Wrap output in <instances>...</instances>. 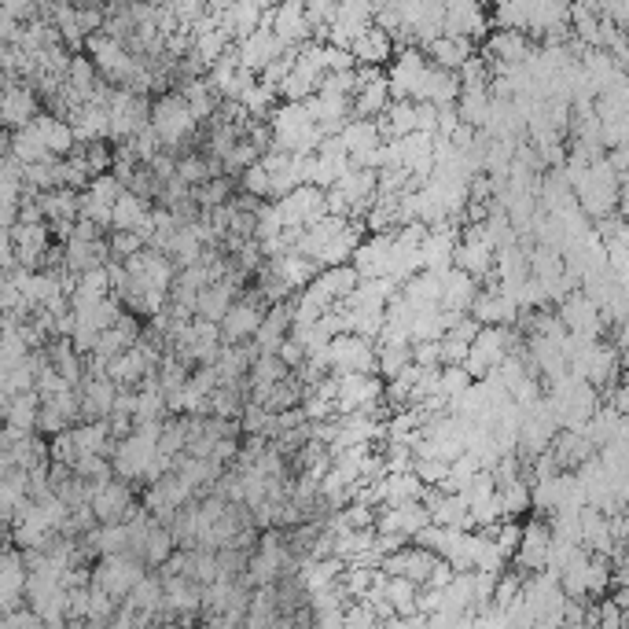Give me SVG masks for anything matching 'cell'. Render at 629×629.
<instances>
[{"instance_id": "1f68e13d", "label": "cell", "mask_w": 629, "mask_h": 629, "mask_svg": "<svg viewBox=\"0 0 629 629\" xmlns=\"http://www.w3.org/2000/svg\"><path fill=\"white\" fill-rule=\"evenodd\" d=\"M8 155H12L15 162H23V166L52 159V155L45 151V144L37 140V133L30 126H19L15 133H8ZM56 159H59V155H56Z\"/></svg>"}, {"instance_id": "7a4b0ae2", "label": "cell", "mask_w": 629, "mask_h": 629, "mask_svg": "<svg viewBox=\"0 0 629 629\" xmlns=\"http://www.w3.org/2000/svg\"><path fill=\"white\" fill-rule=\"evenodd\" d=\"M269 133H273L269 148L287 151V155H306L321 140V129L309 118L306 103H280V107H273L269 111Z\"/></svg>"}, {"instance_id": "e0dca14e", "label": "cell", "mask_w": 629, "mask_h": 629, "mask_svg": "<svg viewBox=\"0 0 629 629\" xmlns=\"http://www.w3.org/2000/svg\"><path fill=\"white\" fill-rule=\"evenodd\" d=\"M427 508V519L438 523V527H460L471 530L468 523V504L457 490H438V486H427V493L420 497Z\"/></svg>"}, {"instance_id": "ba28073f", "label": "cell", "mask_w": 629, "mask_h": 629, "mask_svg": "<svg viewBox=\"0 0 629 629\" xmlns=\"http://www.w3.org/2000/svg\"><path fill=\"white\" fill-rule=\"evenodd\" d=\"M89 508H92V515H96V523H126L140 504L133 501L129 482L111 475V479L96 482V486L89 490Z\"/></svg>"}, {"instance_id": "5bb4252c", "label": "cell", "mask_w": 629, "mask_h": 629, "mask_svg": "<svg viewBox=\"0 0 629 629\" xmlns=\"http://www.w3.org/2000/svg\"><path fill=\"white\" fill-rule=\"evenodd\" d=\"M549 545H552V530L549 519H530L523 534H519V549L512 552L515 567L523 574L545 571V560H549Z\"/></svg>"}, {"instance_id": "ab89813d", "label": "cell", "mask_w": 629, "mask_h": 629, "mask_svg": "<svg viewBox=\"0 0 629 629\" xmlns=\"http://www.w3.org/2000/svg\"><path fill=\"white\" fill-rule=\"evenodd\" d=\"M276 357H280V361H284V365L291 368V372H295V368L302 365V361H306V346H302V343L295 339V335L287 332V335H284V343L276 346Z\"/></svg>"}, {"instance_id": "e575fe53", "label": "cell", "mask_w": 629, "mask_h": 629, "mask_svg": "<svg viewBox=\"0 0 629 629\" xmlns=\"http://www.w3.org/2000/svg\"><path fill=\"white\" fill-rule=\"evenodd\" d=\"M192 199L199 210H210V206H221L232 199V177L229 173H218V177H206L203 184H192Z\"/></svg>"}, {"instance_id": "83f0119b", "label": "cell", "mask_w": 629, "mask_h": 629, "mask_svg": "<svg viewBox=\"0 0 629 629\" xmlns=\"http://www.w3.org/2000/svg\"><path fill=\"white\" fill-rule=\"evenodd\" d=\"M339 140H343L346 155H365L376 144H383L376 118H346L343 129H339Z\"/></svg>"}, {"instance_id": "d590c367", "label": "cell", "mask_w": 629, "mask_h": 629, "mask_svg": "<svg viewBox=\"0 0 629 629\" xmlns=\"http://www.w3.org/2000/svg\"><path fill=\"white\" fill-rule=\"evenodd\" d=\"M258 155H262V148L251 144L247 137H240L229 151H225V155H221V173H229V177L232 173H243L251 162H258Z\"/></svg>"}, {"instance_id": "4316f807", "label": "cell", "mask_w": 629, "mask_h": 629, "mask_svg": "<svg viewBox=\"0 0 629 629\" xmlns=\"http://www.w3.org/2000/svg\"><path fill=\"white\" fill-rule=\"evenodd\" d=\"M34 199L37 206H41V218H45L48 225L78 218V192H74V188H48V192H37Z\"/></svg>"}, {"instance_id": "d6986e66", "label": "cell", "mask_w": 629, "mask_h": 629, "mask_svg": "<svg viewBox=\"0 0 629 629\" xmlns=\"http://www.w3.org/2000/svg\"><path fill=\"white\" fill-rule=\"evenodd\" d=\"M287 332H291V298H284V302H269L262 324H258V332L251 335V346L258 350V354H276V346L284 343Z\"/></svg>"}, {"instance_id": "5b68a950", "label": "cell", "mask_w": 629, "mask_h": 629, "mask_svg": "<svg viewBox=\"0 0 629 629\" xmlns=\"http://www.w3.org/2000/svg\"><path fill=\"white\" fill-rule=\"evenodd\" d=\"M321 354L332 372H376V339H365V335H332Z\"/></svg>"}, {"instance_id": "8d00e7d4", "label": "cell", "mask_w": 629, "mask_h": 629, "mask_svg": "<svg viewBox=\"0 0 629 629\" xmlns=\"http://www.w3.org/2000/svg\"><path fill=\"white\" fill-rule=\"evenodd\" d=\"M284 232V221H280V214H276L273 199H262L258 203V210H254V240H276Z\"/></svg>"}, {"instance_id": "836d02e7", "label": "cell", "mask_w": 629, "mask_h": 629, "mask_svg": "<svg viewBox=\"0 0 629 629\" xmlns=\"http://www.w3.org/2000/svg\"><path fill=\"white\" fill-rule=\"evenodd\" d=\"M497 504H501L504 519H519V515H527L530 512V479L527 475L508 482V486H501V490H497Z\"/></svg>"}, {"instance_id": "44dd1931", "label": "cell", "mask_w": 629, "mask_h": 629, "mask_svg": "<svg viewBox=\"0 0 629 629\" xmlns=\"http://www.w3.org/2000/svg\"><path fill=\"white\" fill-rule=\"evenodd\" d=\"M376 181H379V170H368V166H354V162H350V170H346L332 188H339V195L350 203V210L361 214V210L372 203V195H376Z\"/></svg>"}, {"instance_id": "484cf974", "label": "cell", "mask_w": 629, "mask_h": 629, "mask_svg": "<svg viewBox=\"0 0 629 629\" xmlns=\"http://www.w3.org/2000/svg\"><path fill=\"white\" fill-rule=\"evenodd\" d=\"M350 52H354L357 67H383L390 56H394V41H390L379 26H368L350 41Z\"/></svg>"}, {"instance_id": "8992f818", "label": "cell", "mask_w": 629, "mask_h": 629, "mask_svg": "<svg viewBox=\"0 0 629 629\" xmlns=\"http://www.w3.org/2000/svg\"><path fill=\"white\" fill-rule=\"evenodd\" d=\"M265 302L258 291H240V295L232 298V306L225 309V317L218 321V332H221V343H251V335L258 332V324L265 317Z\"/></svg>"}, {"instance_id": "3957f363", "label": "cell", "mask_w": 629, "mask_h": 629, "mask_svg": "<svg viewBox=\"0 0 629 629\" xmlns=\"http://www.w3.org/2000/svg\"><path fill=\"white\" fill-rule=\"evenodd\" d=\"M144 574H148V563L140 560L137 552H111V556H100L96 567H89V582L122 600Z\"/></svg>"}, {"instance_id": "2e32d148", "label": "cell", "mask_w": 629, "mask_h": 629, "mask_svg": "<svg viewBox=\"0 0 629 629\" xmlns=\"http://www.w3.org/2000/svg\"><path fill=\"white\" fill-rule=\"evenodd\" d=\"M280 52H287V45L273 34V30H269V26L262 23L258 30H254V34H247L243 41H236V67L258 74V70H262L269 59L280 56Z\"/></svg>"}, {"instance_id": "f1b7e54d", "label": "cell", "mask_w": 629, "mask_h": 629, "mask_svg": "<svg viewBox=\"0 0 629 629\" xmlns=\"http://www.w3.org/2000/svg\"><path fill=\"white\" fill-rule=\"evenodd\" d=\"M37 412H41V398H37V390H19L8 398L4 412H0V420L15 431H34L37 427Z\"/></svg>"}, {"instance_id": "9c48e42d", "label": "cell", "mask_w": 629, "mask_h": 629, "mask_svg": "<svg viewBox=\"0 0 629 629\" xmlns=\"http://www.w3.org/2000/svg\"><path fill=\"white\" fill-rule=\"evenodd\" d=\"M107 118H111V137L129 140L151 122V103L144 100V92L115 89L107 100Z\"/></svg>"}, {"instance_id": "74e56055", "label": "cell", "mask_w": 629, "mask_h": 629, "mask_svg": "<svg viewBox=\"0 0 629 629\" xmlns=\"http://www.w3.org/2000/svg\"><path fill=\"white\" fill-rule=\"evenodd\" d=\"M240 188H243V195H254V199H269V173H265L262 162H251V166L240 173Z\"/></svg>"}, {"instance_id": "ffe728a7", "label": "cell", "mask_w": 629, "mask_h": 629, "mask_svg": "<svg viewBox=\"0 0 629 629\" xmlns=\"http://www.w3.org/2000/svg\"><path fill=\"white\" fill-rule=\"evenodd\" d=\"M70 133H74V144H89V140H107L111 137V118H107V107L103 103H78L70 107Z\"/></svg>"}, {"instance_id": "d6a6232c", "label": "cell", "mask_w": 629, "mask_h": 629, "mask_svg": "<svg viewBox=\"0 0 629 629\" xmlns=\"http://www.w3.org/2000/svg\"><path fill=\"white\" fill-rule=\"evenodd\" d=\"M177 549V541H173V534H170V527L166 523H151L148 527V534H144V545H140V560L148 563V567H159L170 552Z\"/></svg>"}, {"instance_id": "4dcf8cb0", "label": "cell", "mask_w": 629, "mask_h": 629, "mask_svg": "<svg viewBox=\"0 0 629 629\" xmlns=\"http://www.w3.org/2000/svg\"><path fill=\"white\" fill-rule=\"evenodd\" d=\"M427 493V486L420 482L416 471H387L383 475V504H398V501H420Z\"/></svg>"}, {"instance_id": "4fadbf2b", "label": "cell", "mask_w": 629, "mask_h": 629, "mask_svg": "<svg viewBox=\"0 0 629 629\" xmlns=\"http://www.w3.org/2000/svg\"><path fill=\"white\" fill-rule=\"evenodd\" d=\"M427 523H431V519H427L424 501H398V504H379L376 508L379 534H401V538L412 541V534H420Z\"/></svg>"}, {"instance_id": "d4e9b609", "label": "cell", "mask_w": 629, "mask_h": 629, "mask_svg": "<svg viewBox=\"0 0 629 629\" xmlns=\"http://www.w3.org/2000/svg\"><path fill=\"white\" fill-rule=\"evenodd\" d=\"M265 19V8L258 0H232L229 8L221 12V30L232 37V41H243L247 34H254Z\"/></svg>"}, {"instance_id": "7402d4cb", "label": "cell", "mask_w": 629, "mask_h": 629, "mask_svg": "<svg viewBox=\"0 0 629 629\" xmlns=\"http://www.w3.org/2000/svg\"><path fill=\"white\" fill-rule=\"evenodd\" d=\"M26 126L34 129L37 140L45 144L48 155H67L74 148V133H70V122L67 118H59L56 111H37Z\"/></svg>"}, {"instance_id": "ac0fdd59", "label": "cell", "mask_w": 629, "mask_h": 629, "mask_svg": "<svg viewBox=\"0 0 629 629\" xmlns=\"http://www.w3.org/2000/svg\"><path fill=\"white\" fill-rule=\"evenodd\" d=\"M468 313L479 324H515L519 306H515V298L508 295V291H501L497 284H490L486 291H475Z\"/></svg>"}, {"instance_id": "7c38bea8", "label": "cell", "mask_w": 629, "mask_h": 629, "mask_svg": "<svg viewBox=\"0 0 629 629\" xmlns=\"http://www.w3.org/2000/svg\"><path fill=\"white\" fill-rule=\"evenodd\" d=\"M262 23L269 26L287 48H298V45H306V41H313V30H309L306 23V12H302V0H276L273 8L265 12Z\"/></svg>"}, {"instance_id": "8fae6325", "label": "cell", "mask_w": 629, "mask_h": 629, "mask_svg": "<svg viewBox=\"0 0 629 629\" xmlns=\"http://www.w3.org/2000/svg\"><path fill=\"white\" fill-rule=\"evenodd\" d=\"M530 52L534 48H530V37L523 30H493L482 59L490 63V74H508L512 67H523Z\"/></svg>"}, {"instance_id": "30bf717a", "label": "cell", "mask_w": 629, "mask_h": 629, "mask_svg": "<svg viewBox=\"0 0 629 629\" xmlns=\"http://www.w3.org/2000/svg\"><path fill=\"white\" fill-rule=\"evenodd\" d=\"M273 206L280 221H284V229H306V225L328 214L324 210V188H317V184H298L287 195L273 199Z\"/></svg>"}, {"instance_id": "cb8c5ba5", "label": "cell", "mask_w": 629, "mask_h": 629, "mask_svg": "<svg viewBox=\"0 0 629 629\" xmlns=\"http://www.w3.org/2000/svg\"><path fill=\"white\" fill-rule=\"evenodd\" d=\"M427 59L442 70H460L475 56V45H471V37H460V34H438L435 41H427L424 45Z\"/></svg>"}, {"instance_id": "603a6c76", "label": "cell", "mask_w": 629, "mask_h": 629, "mask_svg": "<svg viewBox=\"0 0 629 629\" xmlns=\"http://www.w3.org/2000/svg\"><path fill=\"white\" fill-rule=\"evenodd\" d=\"M442 280V291H438V306L442 309H453V313H468L471 298L479 291V280L468 273H460L457 265H449L446 273H438Z\"/></svg>"}, {"instance_id": "f546056e", "label": "cell", "mask_w": 629, "mask_h": 629, "mask_svg": "<svg viewBox=\"0 0 629 629\" xmlns=\"http://www.w3.org/2000/svg\"><path fill=\"white\" fill-rule=\"evenodd\" d=\"M151 214V203L144 199V195L129 192V188H122L118 192V199L111 203V229H137L140 221Z\"/></svg>"}, {"instance_id": "9a60e30c", "label": "cell", "mask_w": 629, "mask_h": 629, "mask_svg": "<svg viewBox=\"0 0 629 629\" xmlns=\"http://www.w3.org/2000/svg\"><path fill=\"white\" fill-rule=\"evenodd\" d=\"M41 111V103H37V92L34 85H26V81H8L4 89H0V126L4 129H19L26 126L30 118Z\"/></svg>"}, {"instance_id": "52a82bcc", "label": "cell", "mask_w": 629, "mask_h": 629, "mask_svg": "<svg viewBox=\"0 0 629 629\" xmlns=\"http://www.w3.org/2000/svg\"><path fill=\"white\" fill-rule=\"evenodd\" d=\"M335 376V412L376 409L383 405V379L376 372H332Z\"/></svg>"}, {"instance_id": "277c9868", "label": "cell", "mask_w": 629, "mask_h": 629, "mask_svg": "<svg viewBox=\"0 0 629 629\" xmlns=\"http://www.w3.org/2000/svg\"><path fill=\"white\" fill-rule=\"evenodd\" d=\"M556 317L563 321L567 335L574 339H582V343H593V339H604V317H600V306H596L593 298L585 295L582 287H574L567 295L560 298V309H556Z\"/></svg>"}, {"instance_id": "6da1fadb", "label": "cell", "mask_w": 629, "mask_h": 629, "mask_svg": "<svg viewBox=\"0 0 629 629\" xmlns=\"http://www.w3.org/2000/svg\"><path fill=\"white\" fill-rule=\"evenodd\" d=\"M151 133L159 137L162 151H184L195 144V129L199 122L192 118L188 103L181 100V92H162L159 100L151 103Z\"/></svg>"}, {"instance_id": "f35d334b", "label": "cell", "mask_w": 629, "mask_h": 629, "mask_svg": "<svg viewBox=\"0 0 629 629\" xmlns=\"http://www.w3.org/2000/svg\"><path fill=\"white\" fill-rule=\"evenodd\" d=\"M41 4H45V0H0V12L19 19V23H30V19H37Z\"/></svg>"}]
</instances>
